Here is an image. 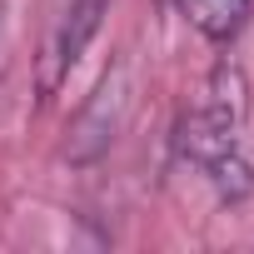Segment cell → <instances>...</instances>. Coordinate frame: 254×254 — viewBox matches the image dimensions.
Segmentation results:
<instances>
[{
    "label": "cell",
    "mask_w": 254,
    "mask_h": 254,
    "mask_svg": "<svg viewBox=\"0 0 254 254\" xmlns=\"http://www.w3.org/2000/svg\"><path fill=\"white\" fill-rule=\"evenodd\" d=\"M130 70H115L105 75V85L90 95V105L80 110L75 130H70V160H95L115 145V135L125 130V120H130Z\"/></svg>",
    "instance_id": "6da1fadb"
},
{
    "label": "cell",
    "mask_w": 254,
    "mask_h": 254,
    "mask_svg": "<svg viewBox=\"0 0 254 254\" xmlns=\"http://www.w3.org/2000/svg\"><path fill=\"white\" fill-rule=\"evenodd\" d=\"M100 15H105V0H75V5L65 10V20L55 25V35L45 40V55H40V95H55L70 70L80 65L90 35L100 30Z\"/></svg>",
    "instance_id": "7a4b0ae2"
},
{
    "label": "cell",
    "mask_w": 254,
    "mask_h": 254,
    "mask_svg": "<svg viewBox=\"0 0 254 254\" xmlns=\"http://www.w3.org/2000/svg\"><path fill=\"white\" fill-rule=\"evenodd\" d=\"M175 5H180V15H185L204 40H214V45L234 40V35L244 30V20H249V0H175Z\"/></svg>",
    "instance_id": "3957f363"
}]
</instances>
